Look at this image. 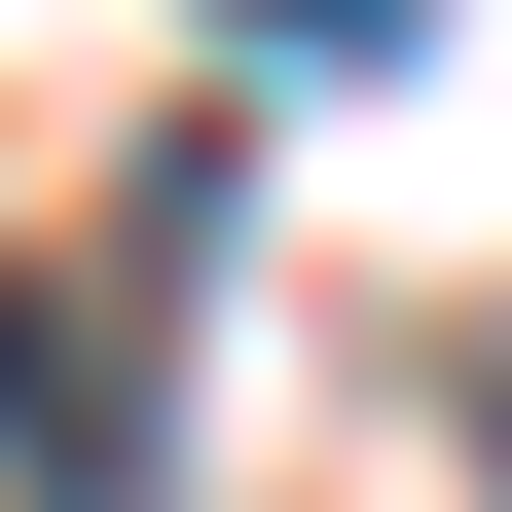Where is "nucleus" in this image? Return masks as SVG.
<instances>
[{"instance_id": "1", "label": "nucleus", "mask_w": 512, "mask_h": 512, "mask_svg": "<svg viewBox=\"0 0 512 512\" xmlns=\"http://www.w3.org/2000/svg\"><path fill=\"white\" fill-rule=\"evenodd\" d=\"M220 37H293V74H403V37H439V0H220Z\"/></svg>"}]
</instances>
